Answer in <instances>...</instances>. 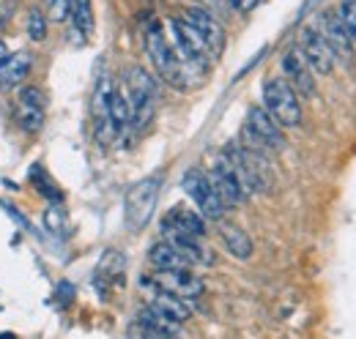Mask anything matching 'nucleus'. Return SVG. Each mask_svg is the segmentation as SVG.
Listing matches in <instances>:
<instances>
[{"label":"nucleus","mask_w":356,"mask_h":339,"mask_svg":"<svg viewBox=\"0 0 356 339\" xmlns=\"http://www.w3.org/2000/svg\"><path fill=\"white\" fill-rule=\"evenodd\" d=\"M145 52H148V58H151L156 74H159L165 83L178 88V90L192 88L189 77H195V74L178 60L176 49H173V44H170L168 33L162 31L159 22H151L148 31H145Z\"/></svg>","instance_id":"obj_1"},{"label":"nucleus","mask_w":356,"mask_h":339,"mask_svg":"<svg viewBox=\"0 0 356 339\" xmlns=\"http://www.w3.org/2000/svg\"><path fill=\"white\" fill-rule=\"evenodd\" d=\"M124 96L129 104V115H132V126L137 131L151 124L154 110H156V83L154 77L143 69V66H132L127 69L124 77Z\"/></svg>","instance_id":"obj_2"},{"label":"nucleus","mask_w":356,"mask_h":339,"mask_svg":"<svg viewBox=\"0 0 356 339\" xmlns=\"http://www.w3.org/2000/svg\"><path fill=\"white\" fill-rule=\"evenodd\" d=\"M168 28H170V44H173V49H176L178 60H181L195 77L206 74L214 58H211L209 47L203 44V39L192 31V25L184 22L181 17H173V19L168 22Z\"/></svg>","instance_id":"obj_3"},{"label":"nucleus","mask_w":356,"mask_h":339,"mask_svg":"<svg viewBox=\"0 0 356 339\" xmlns=\"http://www.w3.org/2000/svg\"><path fill=\"white\" fill-rule=\"evenodd\" d=\"M264 110L282 129H293L302 124V101L291 90V85L280 77L266 80L264 85Z\"/></svg>","instance_id":"obj_4"},{"label":"nucleus","mask_w":356,"mask_h":339,"mask_svg":"<svg viewBox=\"0 0 356 339\" xmlns=\"http://www.w3.org/2000/svg\"><path fill=\"white\" fill-rule=\"evenodd\" d=\"M159 192H162V175H148L129 189V195H127V224H129V230L137 233L151 222Z\"/></svg>","instance_id":"obj_5"},{"label":"nucleus","mask_w":356,"mask_h":339,"mask_svg":"<svg viewBox=\"0 0 356 339\" xmlns=\"http://www.w3.org/2000/svg\"><path fill=\"white\" fill-rule=\"evenodd\" d=\"M145 288H154V290H162V293H170V296L181 298V301H197V298L206 293V285L197 274H192L189 268H176V271H154L151 276L143 279Z\"/></svg>","instance_id":"obj_6"},{"label":"nucleus","mask_w":356,"mask_h":339,"mask_svg":"<svg viewBox=\"0 0 356 339\" xmlns=\"http://www.w3.org/2000/svg\"><path fill=\"white\" fill-rule=\"evenodd\" d=\"M181 186H184V192L192 197V203L197 206V213H200L203 219L220 222L225 216L227 208H225V203L220 200V195L214 192V186H211V181H209V175H206L203 170H186Z\"/></svg>","instance_id":"obj_7"},{"label":"nucleus","mask_w":356,"mask_h":339,"mask_svg":"<svg viewBox=\"0 0 356 339\" xmlns=\"http://www.w3.org/2000/svg\"><path fill=\"white\" fill-rule=\"evenodd\" d=\"M244 134H247V140H250L255 148H271V151H280V148L285 145L282 126L268 115L264 107H250Z\"/></svg>","instance_id":"obj_8"},{"label":"nucleus","mask_w":356,"mask_h":339,"mask_svg":"<svg viewBox=\"0 0 356 339\" xmlns=\"http://www.w3.org/2000/svg\"><path fill=\"white\" fill-rule=\"evenodd\" d=\"M14 113H17V124L22 131L28 134H36L39 129L44 126L47 118V99L44 90L36 88V85H28L17 93V104H14Z\"/></svg>","instance_id":"obj_9"},{"label":"nucleus","mask_w":356,"mask_h":339,"mask_svg":"<svg viewBox=\"0 0 356 339\" xmlns=\"http://www.w3.org/2000/svg\"><path fill=\"white\" fill-rule=\"evenodd\" d=\"M181 19L192 25V31H195V33L203 39V44L209 47L211 58L220 60V55L225 52V31H222V25L217 22V17H214L211 11H206V8L192 6V8H184Z\"/></svg>","instance_id":"obj_10"},{"label":"nucleus","mask_w":356,"mask_h":339,"mask_svg":"<svg viewBox=\"0 0 356 339\" xmlns=\"http://www.w3.org/2000/svg\"><path fill=\"white\" fill-rule=\"evenodd\" d=\"M206 175H209V181H211L214 192L220 195V200L225 203V208H227V206H241V203L247 200V192H244L238 175H236L233 167L225 162V156H220Z\"/></svg>","instance_id":"obj_11"},{"label":"nucleus","mask_w":356,"mask_h":339,"mask_svg":"<svg viewBox=\"0 0 356 339\" xmlns=\"http://www.w3.org/2000/svg\"><path fill=\"white\" fill-rule=\"evenodd\" d=\"M113 80L110 77H102L96 83V90H93V101H90V113H93V131H96V140L102 145H107L115 131H113V124H110V99H113Z\"/></svg>","instance_id":"obj_12"},{"label":"nucleus","mask_w":356,"mask_h":339,"mask_svg":"<svg viewBox=\"0 0 356 339\" xmlns=\"http://www.w3.org/2000/svg\"><path fill=\"white\" fill-rule=\"evenodd\" d=\"M282 74H285V83L291 85V90H293L296 96H312V93H315L312 69L307 66L305 55L299 52V47H291V49L282 55Z\"/></svg>","instance_id":"obj_13"},{"label":"nucleus","mask_w":356,"mask_h":339,"mask_svg":"<svg viewBox=\"0 0 356 339\" xmlns=\"http://www.w3.org/2000/svg\"><path fill=\"white\" fill-rule=\"evenodd\" d=\"M162 233L165 238H176V235H186V238H203L206 235V219L192 208L176 206L173 211L165 213L162 219Z\"/></svg>","instance_id":"obj_14"},{"label":"nucleus","mask_w":356,"mask_h":339,"mask_svg":"<svg viewBox=\"0 0 356 339\" xmlns=\"http://www.w3.org/2000/svg\"><path fill=\"white\" fill-rule=\"evenodd\" d=\"M299 52L305 55L307 66H310L315 74H329L334 69V55H332L326 39L315 28H305L302 31V47H299Z\"/></svg>","instance_id":"obj_15"},{"label":"nucleus","mask_w":356,"mask_h":339,"mask_svg":"<svg viewBox=\"0 0 356 339\" xmlns=\"http://www.w3.org/2000/svg\"><path fill=\"white\" fill-rule=\"evenodd\" d=\"M321 28L323 31H318L326 44H329V49H332V55L334 58H343V60H351L354 58V39L348 36V31L343 28V22H340V17H337V11H323L321 14Z\"/></svg>","instance_id":"obj_16"},{"label":"nucleus","mask_w":356,"mask_h":339,"mask_svg":"<svg viewBox=\"0 0 356 339\" xmlns=\"http://www.w3.org/2000/svg\"><path fill=\"white\" fill-rule=\"evenodd\" d=\"M148 309L159 312L162 317L173 320V323H178V326L186 323V320L192 317V309H189L186 301L170 296V293H162V290H154V288H151V296H148Z\"/></svg>","instance_id":"obj_17"},{"label":"nucleus","mask_w":356,"mask_h":339,"mask_svg":"<svg viewBox=\"0 0 356 339\" xmlns=\"http://www.w3.org/2000/svg\"><path fill=\"white\" fill-rule=\"evenodd\" d=\"M31 72V55L28 52H8V58L0 63V88H17L25 83Z\"/></svg>","instance_id":"obj_18"},{"label":"nucleus","mask_w":356,"mask_h":339,"mask_svg":"<svg viewBox=\"0 0 356 339\" xmlns=\"http://www.w3.org/2000/svg\"><path fill=\"white\" fill-rule=\"evenodd\" d=\"M148 263L156 271H176V268H189V260L178 252L170 241H159L148 249Z\"/></svg>","instance_id":"obj_19"},{"label":"nucleus","mask_w":356,"mask_h":339,"mask_svg":"<svg viewBox=\"0 0 356 339\" xmlns=\"http://www.w3.org/2000/svg\"><path fill=\"white\" fill-rule=\"evenodd\" d=\"M220 235H222V244L227 247V252L233 254V257H238V260H247V257H252V238L238 227V224H222L220 227Z\"/></svg>","instance_id":"obj_20"},{"label":"nucleus","mask_w":356,"mask_h":339,"mask_svg":"<svg viewBox=\"0 0 356 339\" xmlns=\"http://www.w3.org/2000/svg\"><path fill=\"white\" fill-rule=\"evenodd\" d=\"M110 124H113L115 137L124 134L127 129L132 126V115H129V104H127L124 88H115L113 90V99H110Z\"/></svg>","instance_id":"obj_21"},{"label":"nucleus","mask_w":356,"mask_h":339,"mask_svg":"<svg viewBox=\"0 0 356 339\" xmlns=\"http://www.w3.org/2000/svg\"><path fill=\"white\" fill-rule=\"evenodd\" d=\"M337 17H340L343 28L348 31V36H351L356 44V0H340V6H337Z\"/></svg>","instance_id":"obj_22"},{"label":"nucleus","mask_w":356,"mask_h":339,"mask_svg":"<svg viewBox=\"0 0 356 339\" xmlns=\"http://www.w3.org/2000/svg\"><path fill=\"white\" fill-rule=\"evenodd\" d=\"M28 33H31V39H33V42H44L47 17L39 11V8H33V11H31V17H28Z\"/></svg>","instance_id":"obj_23"},{"label":"nucleus","mask_w":356,"mask_h":339,"mask_svg":"<svg viewBox=\"0 0 356 339\" xmlns=\"http://www.w3.org/2000/svg\"><path fill=\"white\" fill-rule=\"evenodd\" d=\"M47 17L55 22H66L72 17V0H47Z\"/></svg>","instance_id":"obj_24"},{"label":"nucleus","mask_w":356,"mask_h":339,"mask_svg":"<svg viewBox=\"0 0 356 339\" xmlns=\"http://www.w3.org/2000/svg\"><path fill=\"white\" fill-rule=\"evenodd\" d=\"M225 6H227V8H233V11L247 14V11H252V8L258 6V0H225Z\"/></svg>","instance_id":"obj_25"},{"label":"nucleus","mask_w":356,"mask_h":339,"mask_svg":"<svg viewBox=\"0 0 356 339\" xmlns=\"http://www.w3.org/2000/svg\"><path fill=\"white\" fill-rule=\"evenodd\" d=\"M6 58H8V49H6V44L0 42V63H3V60H6Z\"/></svg>","instance_id":"obj_26"}]
</instances>
